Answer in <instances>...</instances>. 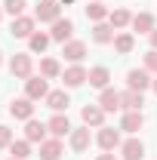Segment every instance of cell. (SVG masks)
I'll use <instances>...</instances> for the list:
<instances>
[{"mask_svg": "<svg viewBox=\"0 0 157 160\" xmlns=\"http://www.w3.org/2000/svg\"><path fill=\"white\" fill-rule=\"evenodd\" d=\"M31 71H34V59H31V52H16L13 62H9V74L16 80H28L31 77Z\"/></svg>", "mask_w": 157, "mask_h": 160, "instance_id": "obj_1", "label": "cell"}, {"mask_svg": "<svg viewBox=\"0 0 157 160\" xmlns=\"http://www.w3.org/2000/svg\"><path fill=\"white\" fill-rule=\"evenodd\" d=\"M59 3H74V0H59Z\"/></svg>", "mask_w": 157, "mask_h": 160, "instance_id": "obj_36", "label": "cell"}, {"mask_svg": "<svg viewBox=\"0 0 157 160\" xmlns=\"http://www.w3.org/2000/svg\"><path fill=\"white\" fill-rule=\"evenodd\" d=\"M62 80H65V86H71V89H74V86H83V83L89 80V71H86L83 65H71V68L62 74Z\"/></svg>", "mask_w": 157, "mask_h": 160, "instance_id": "obj_9", "label": "cell"}, {"mask_svg": "<svg viewBox=\"0 0 157 160\" xmlns=\"http://www.w3.org/2000/svg\"><path fill=\"white\" fill-rule=\"evenodd\" d=\"M0 19H3V6H0Z\"/></svg>", "mask_w": 157, "mask_h": 160, "instance_id": "obj_37", "label": "cell"}, {"mask_svg": "<svg viewBox=\"0 0 157 160\" xmlns=\"http://www.w3.org/2000/svg\"><path fill=\"white\" fill-rule=\"evenodd\" d=\"M114 49H117L120 56H129V52L136 49V37H133V34H117V37H114Z\"/></svg>", "mask_w": 157, "mask_h": 160, "instance_id": "obj_27", "label": "cell"}, {"mask_svg": "<svg viewBox=\"0 0 157 160\" xmlns=\"http://www.w3.org/2000/svg\"><path fill=\"white\" fill-rule=\"evenodd\" d=\"M25 123H28V126H25V139L28 142H43L46 139V132H49V129H46V123H40V120H25Z\"/></svg>", "mask_w": 157, "mask_h": 160, "instance_id": "obj_16", "label": "cell"}, {"mask_svg": "<svg viewBox=\"0 0 157 160\" xmlns=\"http://www.w3.org/2000/svg\"><path fill=\"white\" fill-rule=\"evenodd\" d=\"M25 96H28L31 102H37V99H46V96H49L46 77H28V80H25Z\"/></svg>", "mask_w": 157, "mask_h": 160, "instance_id": "obj_3", "label": "cell"}, {"mask_svg": "<svg viewBox=\"0 0 157 160\" xmlns=\"http://www.w3.org/2000/svg\"><path fill=\"white\" fill-rule=\"evenodd\" d=\"M108 16H111V12H108V6H105L102 0H93V3L86 6V19H93V22H105Z\"/></svg>", "mask_w": 157, "mask_h": 160, "instance_id": "obj_25", "label": "cell"}, {"mask_svg": "<svg viewBox=\"0 0 157 160\" xmlns=\"http://www.w3.org/2000/svg\"><path fill=\"white\" fill-rule=\"evenodd\" d=\"M96 142H99V148H102V151H114V148L123 145V142H120V132H117V129H111V126H102Z\"/></svg>", "mask_w": 157, "mask_h": 160, "instance_id": "obj_8", "label": "cell"}, {"mask_svg": "<svg viewBox=\"0 0 157 160\" xmlns=\"http://www.w3.org/2000/svg\"><path fill=\"white\" fill-rule=\"evenodd\" d=\"M108 25L114 28V31H120V28H126V25H133V16H129V9H114L111 16H108Z\"/></svg>", "mask_w": 157, "mask_h": 160, "instance_id": "obj_24", "label": "cell"}, {"mask_svg": "<svg viewBox=\"0 0 157 160\" xmlns=\"http://www.w3.org/2000/svg\"><path fill=\"white\" fill-rule=\"evenodd\" d=\"M46 105H49L56 114H62V111L71 105V99H68V92H65V89H53V92L46 96Z\"/></svg>", "mask_w": 157, "mask_h": 160, "instance_id": "obj_22", "label": "cell"}, {"mask_svg": "<svg viewBox=\"0 0 157 160\" xmlns=\"http://www.w3.org/2000/svg\"><path fill=\"white\" fill-rule=\"evenodd\" d=\"M99 160H117V157H114L111 151H105V154H99Z\"/></svg>", "mask_w": 157, "mask_h": 160, "instance_id": "obj_34", "label": "cell"}, {"mask_svg": "<svg viewBox=\"0 0 157 160\" xmlns=\"http://www.w3.org/2000/svg\"><path fill=\"white\" fill-rule=\"evenodd\" d=\"M46 129H49L56 139H62V136H68V132H71V120L65 117V114H53L49 123H46Z\"/></svg>", "mask_w": 157, "mask_h": 160, "instance_id": "obj_14", "label": "cell"}, {"mask_svg": "<svg viewBox=\"0 0 157 160\" xmlns=\"http://www.w3.org/2000/svg\"><path fill=\"white\" fill-rule=\"evenodd\" d=\"M142 123H145L142 111H126L123 120H120V129H123V132H139V129H142Z\"/></svg>", "mask_w": 157, "mask_h": 160, "instance_id": "obj_21", "label": "cell"}, {"mask_svg": "<svg viewBox=\"0 0 157 160\" xmlns=\"http://www.w3.org/2000/svg\"><path fill=\"white\" fill-rule=\"evenodd\" d=\"M99 105L105 108V114L117 111V108H120V92H117V89H111V86H108V89H102V96H99Z\"/></svg>", "mask_w": 157, "mask_h": 160, "instance_id": "obj_19", "label": "cell"}, {"mask_svg": "<svg viewBox=\"0 0 157 160\" xmlns=\"http://www.w3.org/2000/svg\"><path fill=\"white\" fill-rule=\"evenodd\" d=\"M0 65H3V52H0Z\"/></svg>", "mask_w": 157, "mask_h": 160, "instance_id": "obj_38", "label": "cell"}, {"mask_svg": "<svg viewBox=\"0 0 157 160\" xmlns=\"http://www.w3.org/2000/svg\"><path fill=\"white\" fill-rule=\"evenodd\" d=\"M9 154H13V160H25V157H31V142H28V139L13 142V145H9Z\"/></svg>", "mask_w": 157, "mask_h": 160, "instance_id": "obj_29", "label": "cell"}, {"mask_svg": "<svg viewBox=\"0 0 157 160\" xmlns=\"http://www.w3.org/2000/svg\"><path fill=\"white\" fill-rule=\"evenodd\" d=\"M62 56L68 62H74V65H80L83 56H86V43H83V40H68V43L62 46Z\"/></svg>", "mask_w": 157, "mask_h": 160, "instance_id": "obj_10", "label": "cell"}, {"mask_svg": "<svg viewBox=\"0 0 157 160\" xmlns=\"http://www.w3.org/2000/svg\"><path fill=\"white\" fill-rule=\"evenodd\" d=\"M80 117H83V126H96V129H102V126H105V108H102V105H83Z\"/></svg>", "mask_w": 157, "mask_h": 160, "instance_id": "obj_4", "label": "cell"}, {"mask_svg": "<svg viewBox=\"0 0 157 160\" xmlns=\"http://www.w3.org/2000/svg\"><path fill=\"white\" fill-rule=\"evenodd\" d=\"M108 80H111V71H108L105 65L89 68V86H96V89H108Z\"/></svg>", "mask_w": 157, "mask_h": 160, "instance_id": "obj_20", "label": "cell"}, {"mask_svg": "<svg viewBox=\"0 0 157 160\" xmlns=\"http://www.w3.org/2000/svg\"><path fill=\"white\" fill-rule=\"evenodd\" d=\"M126 83H129V89H136V92H145L154 80H151V71H145V68H133L129 74H126Z\"/></svg>", "mask_w": 157, "mask_h": 160, "instance_id": "obj_6", "label": "cell"}, {"mask_svg": "<svg viewBox=\"0 0 157 160\" xmlns=\"http://www.w3.org/2000/svg\"><path fill=\"white\" fill-rule=\"evenodd\" d=\"M9 145H13V129L0 126V148H9Z\"/></svg>", "mask_w": 157, "mask_h": 160, "instance_id": "obj_31", "label": "cell"}, {"mask_svg": "<svg viewBox=\"0 0 157 160\" xmlns=\"http://www.w3.org/2000/svg\"><path fill=\"white\" fill-rule=\"evenodd\" d=\"M145 71H154L157 74V49H151V52L145 56Z\"/></svg>", "mask_w": 157, "mask_h": 160, "instance_id": "obj_32", "label": "cell"}, {"mask_svg": "<svg viewBox=\"0 0 157 160\" xmlns=\"http://www.w3.org/2000/svg\"><path fill=\"white\" fill-rule=\"evenodd\" d=\"M34 19L37 22H59L62 19V3L59 0H40L37 3V9H34Z\"/></svg>", "mask_w": 157, "mask_h": 160, "instance_id": "obj_2", "label": "cell"}, {"mask_svg": "<svg viewBox=\"0 0 157 160\" xmlns=\"http://www.w3.org/2000/svg\"><path fill=\"white\" fill-rule=\"evenodd\" d=\"M25 6H28V0H3V12H9L13 19L25 16Z\"/></svg>", "mask_w": 157, "mask_h": 160, "instance_id": "obj_30", "label": "cell"}, {"mask_svg": "<svg viewBox=\"0 0 157 160\" xmlns=\"http://www.w3.org/2000/svg\"><path fill=\"white\" fill-rule=\"evenodd\" d=\"M148 40H151V49H157V28L151 31V34H148Z\"/></svg>", "mask_w": 157, "mask_h": 160, "instance_id": "obj_33", "label": "cell"}, {"mask_svg": "<svg viewBox=\"0 0 157 160\" xmlns=\"http://www.w3.org/2000/svg\"><path fill=\"white\" fill-rule=\"evenodd\" d=\"M62 74V65L56 59H40V77H46V80H56Z\"/></svg>", "mask_w": 157, "mask_h": 160, "instance_id": "obj_26", "label": "cell"}, {"mask_svg": "<svg viewBox=\"0 0 157 160\" xmlns=\"http://www.w3.org/2000/svg\"><path fill=\"white\" fill-rule=\"evenodd\" d=\"M151 86H154V92H157V77H154V83H151Z\"/></svg>", "mask_w": 157, "mask_h": 160, "instance_id": "obj_35", "label": "cell"}, {"mask_svg": "<svg viewBox=\"0 0 157 160\" xmlns=\"http://www.w3.org/2000/svg\"><path fill=\"white\" fill-rule=\"evenodd\" d=\"M34 25H37V19L34 16H19V19H13V25H9V34L13 37H31L34 34Z\"/></svg>", "mask_w": 157, "mask_h": 160, "instance_id": "obj_5", "label": "cell"}, {"mask_svg": "<svg viewBox=\"0 0 157 160\" xmlns=\"http://www.w3.org/2000/svg\"><path fill=\"white\" fill-rule=\"evenodd\" d=\"M133 31H139V34H151V31H154V16H151V12H139V16H133Z\"/></svg>", "mask_w": 157, "mask_h": 160, "instance_id": "obj_23", "label": "cell"}, {"mask_svg": "<svg viewBox=\"0 0 157 160\" xmlns=\"http://www.w3.org/2000/svg\"><path fill=\"white\" fill-rule=\"evenodd\" d=\"M9 114L16 120H31L34 117V102L28 99V96H25V99H13L9 102Z\"/></svg>", "mask_w": 157, "mask_h": 160, "instance_id": "obj_7", "label": "cell"}, {"mask_svg": "<svg viewBox=\"0 0 157 160\" xmlns=\"http://www.w3.org/2000/svg\"><path fill=\"white\" fill-rule=\"evenodd\" d=\"M89 142H93V136H89V126H80V129H71V148H74L77 154L89 148Z\"/></svg>", "mask_w": 157, "mask_h": 160, "instance_id": "obj_18", "label": "cell"}, {"mask_svg": "<svg viewBox=\"0 0 157 160\" xmlns=\"http://www.w3.org/2000/svg\"><path fill=\"white\" fill-rule=\"evenodd\" d=\"M120 154H123V160H142L145 157V145L139 139H126L120 145Z\"/></svg>", "mask_w": 157, "mask_h": 160, "instance_id": "obj_15", "label": "cell"}, {"mask_svg": "<svg viewBox=\"0 0 157 160\" xmlns=\"http://www.w3.org/2000/svg\"><path fill=\"white\" fill-rule=\"evenodd\" d=\"M62 151H65V148H62V139H56V136L40 142V160H59Z\"/></svg>", "mask_w": 157, "mask_h": 160, "instance_id": "obj_12", "label": "cell"}, {"mask_svg": "<svg viewBox=\"0 0 157 160\" xmlns=\"http://www.w3.org/2000/svg\"><path fill=\"white\" fill-rule=\"evenodd\" d=\"M114 37H117V34H114V28H111L108 22H96V25H93V40H96V43L105 46V43H114Z\"/></svg>", "mask_w": 157, "mask_h": 160, "instance_id": "obj_17", "label": "cell"}, {"mask_svg": "<svg viewBox=\"0 0 157 160\" xmlns=\"http://www.w3.org/2000/svg\"><path fill=\"white\" fill-rule=\"evenodd\" d=\"M49 34H43V31H34L31 37H28V46H31V52H43L46 46H49Z\"/></svg>", "mask_w": 157, "mask_h": 160, "instance_id": "obj_28", "label": "cell"}, {"mask_svg": "<svg viewBox=\"0 0 157 160\" xmlns=\"http://www.w3.org/2000/svg\"><path fill=\"white\" fill-rule=\"evenodd\" d=\"M71 34H74V22H71V19H59V22H53V31H49V37H53V40L68 43V40H71Z\"/></svg>", "mask_w": 157, "mask_h": 160, "instance_id": "obj_11", "label": "cell"}, {"mask_svg": "<svg viewBox=\"0 0 157 160\" xmlns=\"http://www.w3.org/2000/svg\"><path fill=\"white\" fill-rule=\"evenodd\" d=\"M142 105H145V96L142 92H136V89L120 92V108L123 111H142Z\"/></svg>", "mask_w": 157, "mask_h": 160, "instance_id": "obj_13", "label": "cell"}]
</instances>
